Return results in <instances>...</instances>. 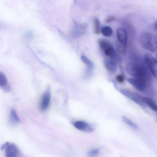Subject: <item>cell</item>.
<instances>
[{"label": "cell", "mask_w": 157, "mask_h": 157, "mask_svg": "<svg viewBox=\"0 0 157 157\" xmlns=\"http://www.w3.org/2000/svg\"><path fill=\"white\" fill-rule=\"evenodd\" d=\"M82 61L88 66L87 68L93 70L94 67V63L88 58L84 55H82L81 57Z\"/></svg>", "instance_id": "18"}, {"label": "cell", "mask_w": 157, "mask_h": 157, "mask_svg": "<svg viewBox=\"0 0 157 157\" xmlns=\"http://www.w3.org/2000/svg\"><path fill=\"white\" fill-rule=\"evenodd\" d=\"M120 92L126 97L131 99L143 108H146L147 106L143 101V97L131 90L122 89Z\"/></svg>", "instance_id": "3"}, {"label": "cell", "mask_w": 157, "mask_h": 157, "mask_svg": "<svg viewBox=\"0 0 157 157\" xmlns=\"http://www.w3.org/2000/svg\"><path fill=\"white\" fill-rule=\"evenodd\" d=\"M94 31L96 34H98L101 32V26L100 22L99 19L95 18L94 20Z\"/></svg>", "instance_id": "17"}, {"label": "cell", "mask_w": 157, "mask_h": 157, "mask_svg": "<svg viewBox=\"0 0 157 157\" xmlns=\"http://www.w3.org/2000/svg\"><path fill=\"white\" fill-rule=\"evenodd\" d=\"M104 53L106 56L109 58L114 59L117 61L120 59L115 50L112 47L108 48Z\"/></svg>", "instance_id": "14"}, {"label": "cell", "mask_w": 157, "mask_h": 157, "mask_svg": "<svg viewBox=\"0 0 157 157\" xmlns=\"http://www.w3.org/2000/svg\"><path fill=\"white\" fill-rule=\"evenodd\" d=\"M127 69L128 73L135 78H141L146 81L148 73L145 68L143 66L135 63L128 64Z\"/></svg>", "instance_id": "2"}, {"label": "cell", "mask_w": 157, "mask_h": 157, "mask_svg": "<svg viewBox=\"0 0 157 157\" xmlns=\"http://www.w3.org/2000/svg\"><path fill=\"white\" fill-rule=\"evenodd\" d=\"M99 152V149H95L90 151L88 152V155L90 156H95L97 155Z\"/></svg>", "instance_id": "22"}, {"label": "cell", "mask_w": 157, "mask_h": 157, "mask_svg": "<svg viewBox=\"0 0 157 157\" xmlns=\"http://www.w3.org/2000/svg\"><path fill=\"white\" fill-rule=\"evenodd\" d=\"M122 119L124 122L134 130H137L138 129V127L137 125L128 118L126 117L123 116Z\"/></svg>", "instance_id": "20"}, {"label": "cell", "mask_w": 157, "mask_h": 157, "mask_svg": "<svg viewBox=\"0 0 157 157\" xmlns=\"http://www.w3.org/2000/svg\"><path fill=\"white\" fill-rule=\"evenodd\" d=\"M117 61L113 59L106 58L104 61V65L110 73L115 74L117 71Z\"/></svg>", "instance_id": "9"}, {"label": "cell", "mask_w": 157, "mask_h": 157, "mask_svg": "<svg viewBox=\"0 0 157 157\" xmlns=\"http://www.w3.org/2000/svg\"><path fill=\"white\" fill-rule=\"evenodd\" d=\"M157 40L156 36L148 32L143 33L140 37V43L142 47L153 52L157 51Z\"/></svg>", "instance_id": "1"}, {"label": "cell", "mask_w": 157, "mask_h": 157, "mask_svg": "<svg viewBox=\"0 0 157 157\" xmlns=\"http://www.w3.org/2000/svg\"><path fill=\"white\" fill-rule=\"evenodd\" d=\"M74 126L77 129L86 133H91L94 130V128L91 125L82 121L75 122Z\"/></svg>", "instance_id": "8"}, {"label": "cell", "mask_w": 157, "mask_h": 157, "mask_svg": "<svg viewBox=\"0 0 157 157\" xmlns=\"http://www.w3.org/2000/svg\"><path fill=\"white\" fill-rule=\"evenodd\" d=\"M116 17L114 16H110L105 20V22L106 23H110L115 20Z\"/></svg>", "instance_id": "24"}, {"label": "cell", "mask_w": 157, "mask_h": 157, "mask_svg": "<svg viewBox=\"0 0 157 157\" xmlns=\"http://www.w3.org/2000/svg\"><path fill=\"white\" fill-rule=\"evenodd\" d=\"M75 26L72 30V33L74 35H78L83 33L86 27L85 24H80L75 23Z\"/></svg>", "instance_id": "13"}, {"label": "cell", "mask_w": 157, "mask_h": 157, "mask_svg": "<svg viewBox=\"0 0 157 157\" xmlns=\"http://www.w3.org/2000/svg\"><path fill=\"white\" fill-rule=\"evenodd\" d=\"M118 43L124 46H126L127 40V33L126 30L123 28L118 29L116 32Z\"/></svg>", "instance_id": "7"}, {"label": "cell", "mask_w": 157, "mask_h": 157, "mask_svg": "<svg viewBox=\"0 0 157 157\" xmlns=\"http://www.w3.org/2000/svg\"><path fill=\"white\" fill-rule=\"evenodd\" d=\"M9 121L10 125L12 127L17 126L19 123V117L16 110L14 108H12L11 110Z\"/></svg>", "instance_id": "12"}, {"label": "cell", "mask_w": 157, "mask_h": 157, "mask_svg": "<svg viewBox=\"0 0 157 157\" xmlns=\"http://www.w3.org/2000/svg\"><path fill=\"white\" fill-rule=\"evenodd\" d=\"M2 150L5 149V155L7 157H16L19 154V150L14 144L7 142L1 147Z\"/></svg>", "instance_id": "4"}, {"label": "cell", "mask_w": 157, "mask_h": 157, "mask_svg": "<svg viewBox=\"0 0 157 157\" xmlns=\"http://www.w3.org/2000/svg\"><path fill=\"white\" fill-rule=\"evenodd\" d=\"M154 27L156 29H157V23L156 22L155 24H154Z\"/></svg>", "instance_id": "25"}, {"label": "cell", "mask_w": 157, "mask_h": 157, "mask_svg": "<svg viewBox=\"0 0 157 157\" xmlns=\"http://www.w3.org/2000/svg\"><path fill=\"white\" fill-rule=\"evenodd\" d=\"M116 49L121 54L125 53L126 46L122 45L116 41L115 43Z\"/></svg>", "instance_id": "21"}, {"label": "cell", "mask_w": 157, "mask_h": 157, "mask_svg": "<svg viewBox=\"0 0 157 157\" xmlns=\"http://www.w3.org/2000/svg\"><path fill=\"white\" fill-rule=\"evenodd\" d=\"M0 88L7 92L11 90V88L6 75L1 71H0Z\"/></svg>", "instance_id": "10"}, {"label": "cell", "mask_w": 157, "mask_h": 157, "mask_svg": "<svg viewBox=\"0 0 157 157\" xmlns=\"http://www.w3.org/2000/svg\"><path fill=\"white\" fill-rule=\"evenodd\" d=\"M101 32L104 36L109 37L112 35L113 31L111 27L109 26H105L102 28Z\"/></svg>", "instance_id": "19"}, {"label": "cell", "mask_w": 157, "mask_h": 157, "mask_svg": "<svg viewBox=\"0 0 157 157\" xmlns=\"http://www.w3.org/2000/svg\"><path fill=\"white\" fill-rule=\"evenodd\" d=\"M143 100L146 105L151 110L155 112L157 111V105L152 99L147 97H143Z\"/></svg>", "instance_id": "15"}, {"label": "cell", "mask_w": 157, "mask_h": 157, "mask_svg": "<svg viewBox=\"0 0 157 157\" xmlns=\"http://www.w3.org/2000/svg\"><path fill=\"white\" fill-rule=\"evenodd\" d=\"M116 79L117 82L120 83H123L124 81V78L122 75H118L116 77Z\"/></svg>", "instance_id": "23"}, {"label": "cell", "mask_w": 157, "mask_h": 157, "mask_svg": "<svg viewBox=\"0 0 157 157\" xmlns=\"http://www.w3.org/2000/svg\"><path fill=\"white\" fill-rule=\"evenodd\" d=\"M145 62L151 72L157 77V64L156 60L151 54H147L145 57Z\"/></svg>", "instance_id": "5"}, {"label": "cell", "mask_w": 157, "mask_h": 157, "mask_svg": "<svg viewBox=\"0 0 157 157\" xmlns=\"http://www.w3.org/2000/svg\"><path fill=\"white\" fill-rule=\"evenodd\" d=\"M98 44L101 50L104 52L109 47H112L110 43L104 39H100L98 40Z\"/></svg>", "instance_id": "16"}, {"label": "cell", "mask_w": 157, "mask_h": 157, "mask_svg": "<svg viewBox=\"0 0 157 157\" xmlns=\"http://www.w3.org/2000/svg\"><path fill=\"white\" fill-rule=\"evenodd\" d=\"M51 99L50 93L49 91L46 92L44 94L41 104L40 108L42 111L46 110L50 105Z\"/></svg>", "instance_id": "11"}, {"label": "cell", "mask_w": 157, "mask_h": 157, "mask_svg": "<svg viewBox=\"0 0 157 157\" xmlns=\"http://www.w3.org/2000/svg\"><path fill=\"white\" fill-rule=\"evenodd\" d=\"M127 82L138 90L142 92L146 88V82L145 80L137 78H129Z\"/></svg>", "instance_id": "6"}]
</instances>
